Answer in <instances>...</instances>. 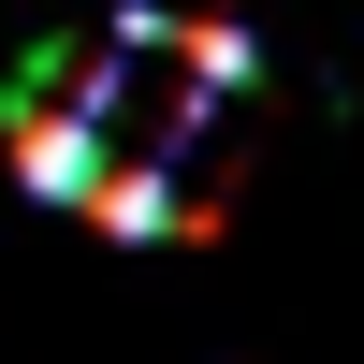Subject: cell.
I'll list each match as a JSON object with an SVG mask.
<instances>
[{"label":"cell","mask_w":364,"mask_h":364,"mask_svg":"<svg viewBox=\"0 0 364 364\" xmlns=\"http://www.w3.org/2000/svg\"><path fill=\"white\" fill-rule=\"evenodd\" d=\"M0 161H15V190H44V204H87V190L117 175V161H102V117L58 102L29 58H15V87H0Z\"/></svg>","instance_id":"6da1fadb"},{"label":"cell","mask_w":364,"mask_h":364,"mask_svg":"<svg viewBox=\"0 0 364 364\" xmlns=\"http://www.w3.org/2000/svg\"><path fill=\"white\" fill-rule=\"evenodd\" d=\"M161 73H190L161 117H204V102H233V87H262V44L233 15H175V58H161Z\"/></svg>","instance_id":"3957f363"},{"label":"cell","mask_w":364,"mask_h":364,"mask_svg":"<svg viewBox=\"0 0 364 364\" xmlns=\"http://www.w3.org/2000/svg\"><path fill=\"white\" fill-rule=\"evenodd\" d=\"M87 219H102L117 248H219L233 190H175V161H117L102 190H87Z\"/></svg>","instance_id":"7a4b0ae2"}]
</instances>
